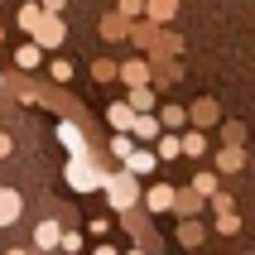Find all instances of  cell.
<instances>
[{
    "mask_svg": "<svg viewBox=\"0 0 255 255\" xmlns=\"http://www.w3.org/2000/svg\"><path fill=\"white\" fill-rule=\"evenodd\" d=\"M111 154L116 159H130V140H126V135H116V140H111Z\"/></svg>",
    "mask_w": 255,
    "mask_h": 255,
    "instance_id": "9",
    "label": "cell"
},
{
    "mask_svg": "<svg viewBox=\"0 0 255 255\" xmlns=\"http://www.w3.org/2000/svg\"><path fill=\"white\" fill-rule=\"evenodd\" d=\"M154 5V14H173V0H149Z\"/></svg>",
    "mask_w": 255,
    "mask_h": 255,
    "instance_id": "10",
    "label": "cell"
},
{
    "mask_svg": "<svg viewBox=\"0 0 255 255\" xmlns=\"http://www.w3.org/2000/svg\"><path fill=\"white\" fill-rule=\"evenodd\" d=\"M111 202H116V207H126V202H130V183H126V178H116V183H111Z\"/></svg>",
    "mask_w": 255,
    "mask_h": 255,
    "instance_id": "6",
    "label": "cell"
},
{
    "mask_svg": "<svg viewBox=\"0 0 255 255\" xmlns=\"http://www.w3.org/2000/svg\"><path fill=\"white\" fill-rule=\"evenodd\" d=\"M144 202H149L154 212H164V207H173V188H164V183H159V188H149V198H144Z\"/></svg>",
    "mask_w": 255,
    "mask_h": 255,
    "instance_id": "5",
    "label": "cell"
},
{
    "mask_svg": "<svg viewBox=\"0 0 255 255\" xmlns=\"http://www.w3.org/2000/svg\"><path fill=\"white\" fill-rule=\"evenodd\" d=\"M130 121H135V116H130V106H111V126H116V130H126Z\"/></svg>",
    "mask_w": 255,
    "mask_h": 255,
    "instance_id": "7",
    "label": "cell"
},
{
    "mask_svg": "<svg viewBox=\"0 0 255 255\" xmlns=\"http://www.w3.org/2000/svg\"><path fill=\"white\" fill-rule=\"evenodd\" d=\"M0 154H10V135H0Z\"/></svg>",
    "mask_w": 255,
    "mask_h": 255,
    "instance_id": "11",
    "label": "cell"
},
{
    "mask_svg": "<svg viewBox=\"0 0 255 255\" xmlns=\"http://www.w3.org/2000/svg\"><path fill=\"white\" fill-rule=\"evenodd\" d=\"M68 183H72V188H97L101 178H97V169H92V164L72 159V164H68Z\"/></svg>",
    "mask_w": 255,
    "mask_h": 255,
    "instance_id": "1",
    "label": "cell"
},
{
    "mask_svg": "<svg viewBox=\"0 0 255 255\" xmlns=\"http://www.w3.org/2000/svg\"><path fill=\"white\" fill-rule=\"evenodd\" d=\"M58 241H63L58 222H39V227H34V246H39V251H48V246H58Z\"/></svg>",
    "mask_w": 255,
    "mask_h": 255,
    "instance_id": "3",
    "label": "cell"
},
{
    "mask_svg": "<svg viewBox=\"0 0 255 255\" xmlns=\"http://www.w3.org/2000/svg\"><path fill=\"white\" fill-rule=\"evenodd\" d=\"M14 217H19V193L14 188H0V227H10Z\"/></svg>",
    "mask_w": 255,
    "mask_h": 255,
    "instance_id": "2",
    "label": "cell"
},
{
    "mask_svg": "<svg viewBox=\"0 0 255 255\" xmlns=\"http://www.w3.org/2000/svg\"><path fill=\"white\" fill-rule=\"evenodd\" d=\"M58 135H63V144H68V149H72V159H82V154H87V140H82V135H77V126H63V130H58Z\"/></svg>",
    "mask_w": 255,
    "mask_h": 255,
    "instance_id": "4",
    "label": "cell"
},
{
    "mask_svg": "<svg viewBox=\"0 0 255 255\" xmlns=\"http://www.w3.org/2000/svg\"><path fill=\"white\" fill-rule=\"evenodd\" d=\"M130 169H135V173H144V169H154V154H144V149H140V154H130Z\"/></svg>",
    "mask_w": 255,
    "mask_h": 255,
    "instance_id": "8",
    "label": "cell"
}]
</instances>
